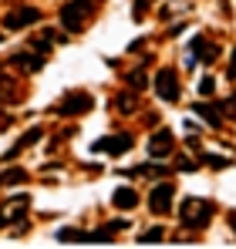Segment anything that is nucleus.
I'll list each match as a JSON object with an SVG mask.
<instances>
[{"label": "nucleus", "mask_w": 236, "mask_h": 249, "mask_svg": "<svg viewBox=\"0 0 236 249\" xmlns=\"http://www.w3.org/2000/svg\"><path fill=\"white\" fill-rule=\"evenodd\" d=\"M0 185H3V182H0Z\"/></svg>", "instance_id": "nucleus-28"}, {"label": "nucleus", "mask_w": 236, "mask_h": 249, "mask_svg": "<svg viewBox=\"0 0 236 249\" xmlns=\"http://www.w3.org/2000/svg\"><path fill=\"white\" fill-rule=\"evenodd\" d=\"M193 111H196V115L209 124V128H219V124H223V115H219L213 105H206V101H196V105H193Z\"/></svg>", "instance_id": "nucleus-10"}, {"label": "nucleus", "mask_w": 236, "mask_h": 249, "mask_svg": "<svg viewBox=\"0 0 236 249\" xmlns=\"http://www.w3.org/2000/svg\"><path fill=\"white\" fill-rule=\"evenodd\" d=\"M91 108H95V98H91L88 91H68L54 111H58V115H64V118H75V115H84V111H91Z\"/></svg>", "instance_id": "nucleus-3"}, {"label": "nucleus", "mask_w": 236, "mask_h": 249, "mask_svg": "<svg viewBox=\"0 0 236 249\" xmlns=\"http://www.w3.org/2000/svg\"><path fill=\"white\" fill-rule=\"evenodd\" d=\"M172 199H176V185H172V182H158L156 189L149 192V209H152L156 215H165V212L172 209Z\"/></svg>", "instance_id": "nucleus-4"}, {"label": "nucleus", "mask_w": 236, "mask_h": 249, "mask_svg": "<svg viewBox=\"0 0 236 249\" xmlns=\"http://www.w3.org/2000/svg\"><path fill=\"white\" fill-rule=\"evenodd\" d=\"M172 145H176L172 131H169V128H158L156 135L149 138L145 152H149V159H156V162H162V159H169V155H172Z\"/></svg>", "instance_id": "nucleus-5"}, {"label": "nucleus", "mask_w": 236, "mask_h": 249, "mask_svg": "<svg viewBox=\"0 0 236 249\" xmlns=\"http://www.w3.org/2000/svg\"><path fill=\"white\" fill-rule=\"evenodd\" d=\"M10 64H14V68H24V71H40L44 57H40L38 51H34V54H14V57H10Z\"/></svg>", "instance_id": "nucleus-13"}, {"label": "nucleus", "mask_w": 236, "mask_h": 249, "mask_svg": "<svg viewBox=\"0 0 236 249\" xmlns=\"http://www.w3.org/2000/svg\"><path fill=\"white\" fill-rule=\"evenodd\" d=\"M189 51H193V57H196V61H202V64H213V61L219 57V47H216L213 41H206L202 34H196V37L189 41Z\"/></svg>", "instance_id": "nucleus-8"}, {"label": "nucleus", "mask_w": 236, "mask_h": 249, "mask_svg": "<svg viewBox=\"0 0 236 249\" xmlns=\"http://www.w3.org/2000/svg\"><path fill=\"white\" fill-rule=\"evenodd\" d=\"M156 91L162 101H179V78H176L172 68H162L156 74Z\"/></svg>", "instance_id": "nucleus-6"}, {"label": "nucleus", "mask_w": 236, "mask_h": 249, "mask_svg": "<svg viewBox=\"0 0 236 249\" xmlns=\"http://www.w3.org/2000/svg\"><path fill=\"white\" fill-rule=\"evenodd\" d=\"M233 105H236V94H233Z\"/></svg>", "instance_id": "nucleus-27"}, {"label": "nucleus", "mask_w": 236, "mask_h": 249, "mask_svg": "<svg viewBox=\"0 0 236 249\" xmlns=\"http://www.w3.org/2000/svg\"><path fill=\"white\" fill-rule=\"evenodd\" d=\"M132 148V135L128 131H121V135H108V138H101V142H95L91 145V152H128Z\"/></svg>", "instance_id": "nucleus-9"}, {"label": "nucleus", "mask_w": 236, "mask_h": 249, "mask_svg": "<svg viewBox=\"0 0 236 249\" xmlns=\"http://www.w3.org/2000/svg\"><path fill=\"white\" fill-rule=\"evenodd\" d=\"M3 222H7V212H3V209H0V226H3Z\"/></svg>", "instance_id": "nucleus-26"}, {"label": "nucleus", "mask_w": 236, "mask_h": 249, "mask_svg": "<svg viewBox=\"0 0 236 249\" xmlns=\"http://www.w3.org/2000/svg\"><path fill=\"white\" fill-rule=\"evenodd\" d=\"M58 243H91V232H84V229H61Z\"/></svg>", "instance_id": "nucleus-15"}, {"label": "nucleus", "mask_w": 236, "mask_h": 249, "mask_svg": "<svg viewBox=\"0 0 236 249\" xmlns=\"http://www.w3.org/2000/svg\"><path fill=\"white\" fill-rule=\"evenodd\" d=\"M34 20H40L38 7H20V10H10V14L3 17V27H7V31H24V27H31Z\"/></svg>", "instance_id": "nucleus-7"}, {"label": "nucleus", "mask_w": 236, "mask_h": 249, "mask_svg": "<svg viewBox=\"0 0 236 249\" xmlns=\"http://www.w3.org/2000/svg\"><path fill=\"white\" fill-rule=\"evenodd\" d=\"M230 226H233V229H236V212H230Z\"/></svg>", "instance_id": "nucleus-25"}, {"label": "nucleus", "mask_w": 236, "mask_h": 249, "mask_svg": "<svg viewBox=\"0 0 236 249\" xmlns=\"http://www.w3.org/2000/svg\"><path fill=\"white\" fill-rule=\"evenodd\" d=\"M88 14H91V0H68L61 7V27L68 34H78V31H84Z\"/></svg>", "instance_id": "nucleus-2"}, {"label": "nucleus", "mask_w": 236, "mask_h": 249, "mask_svg": "<svg viewBox=\"0 0 236 249\" xmlns=\"http://www.w3.org/2000/svg\"><path fill=\"white\" fill-rule=\"evenodd\" d=\"M199 91H202V94H213V91H216V81H213V78H202V81H199Z\"/></svg>", "instance_id": "nucleus-22"}, {"label": "nucleus", "mask_w": 236, "mask_h": 249, "mask_svg": "<svg viewBox=\"0 0 236 249\" xmlns=\"http://www.w3.org/2000/svg\"><path fill=\"white\" fill-rule=\"evenodd\" d=\"M179 219H182V226H189V229H202V226L213 219V202H209V199H186L182 209H179Z\"/></svg>", "instance_id": "nucleus-1"}, {"label": "nucleus", "mask_w": 236, "mask_h": 249, "mask_svg": "<svg viewBox=\"0 0 236 249\" xmlns=\"http://www.w3.org/2000/svg\"><path fill=\"white\" fill-rule=\"evenodd\" d=\"M199 162H206L209 168H226V165H230V159H223V155H213V152H209V155H199Z\"/></svg>", "instance_id": "nucleus-18"}, {"label": "nucleus", "mask_w": 236, "mask_h": 249, "mask_svg": "<svg viewBox=\"0 0 236 249\" xmlns=\"http://www.w3.org/2000/svg\"><path fill=\"white\" fill-rule=\"evenodd\" d=\"M27 47H31V51H38L40 57H47V54H51V41H47V37H40V41H31Z\"/></svg>", "instance_id": "nucleus-20"}, {"label": "nucleus", "mask_w": 236, "mask_h": 249, "mask_svg": "<svg viewBox=\"0 0 236 249\" xmlns=\"http://www.w3.org/2000/svg\"><path fill=\"white\" fill-rule=\"evenodd\" d=\"M176 168H179V172H193V168H196V162H193V159H179V162H176Z\"/></svg>", "instance_id": "nucleus-23"}, {"label": "nucleus", "mask_w": 236, "mask_h": 249, "mask_svg": "<svg viewBox=\"0 0 236 249\" xmlns=\"http://www.w3.org/2000/svg\"><path fill=\"white\" fill-rule=\"evenodd\" d=\"M24 178H27V172H24V168H10V172H7L0 182H7V185H17V182H24Z\"/></svg>", "instance_id": "nucleus-19"}, {"label": "nucleus", "mask_w": 236, "mask_h": 249, "mask_svg": "<svg viewBox=\"0 0 236 249\" xmlns=\"http://www.w3.org/2000/svg\"><path fill=\"white\" fill-rule=\"evenodd\" d=\"M112 206H115V209H135V206H138V196H135V189H128V185L115 189V196H112Z\"/></svg>", "instance_id": "nucleus-11"}, {"label": "nucleus", "mask_w": 236, "mask_h": 249, "mask_svg": "<svg viewBox=\"0 0 236 249\" xmlns=\"http://www.w3.org/2000/svg\"><path fill=\"white\" fill-rule=\"evenodd\" d=\"M226 78H236V51H233V61H230V74Z\"/></svg>", "instance_id": "nucleus-24"}, {"label": "nucleus", "mask_w": 236, "mask_h": 249, "mask_svg": "<svg viewBox=\"0 0 236 249\" xmlns=\"http://www.w3.org/2000/svg\"><path fill=\"white\" fill-rule=\"evenodd\" d=\"M128 84H132L135 91H142V88L149 84V78H145V68H135V71L128 74Z\"/></svg>", "instance_id": "nucleus-17"}, {"label": "nucleus", "mask_w": 236, "mask_h": 249, "mask_svg": "<svg viewBox=\"0 0 236 249\" xmlns=\"http://www.w3.org/2000/svg\"><path fill=\"white\" fill-rule=\"evenodd\" d=\"M162 239H165V229H158V226L145 229V232L138 236V243H162Z\"/></svg>", "instance_id": "nucleus-16"}, {"label": "nucleus", "mask_w": 236, "mask_h": 249, "mask_svg": "<svg viewBox=\"0 0 236 249\" xmlns=\"http://www.w3.org/2000/svg\"><path fill=\"white\" fill-rule=\"evenodd\" d=\"M145 10H149V0H135V7H132V17H135V20H142V17H145Z\"/></svg>", "instance_id": "nucleus-21"}, {"label": "nucleus", "mask_w": 236, "mask_h": 249, "mask_svg": "<svg viewBox=\"0 0 236 249\" xmlns=\"http://www.w3.org/2000/svg\"><path fill=\"white\" fill-rule=\"evenodd\" d=\"M38 138H40V128H31V131H27L24 138H17V145H14V148H7V155H3V162H10V159H17V155H20V152H24L27 145H34Z\"/></svg>", "instance_id": "nucleus-12"}, {"label": "nucleus", "mask_w": 236, "mask_h": 249, "mask_svg": "<svg viewBox=\"0 0 236 249\" xmlns=\"http://www.w3.org/2000/svg\"><path fill=\"white\" fill-rule=\"evenodd\" d=\"M112 108H115V111H121V115H132V111L138 108V105H135V94H132V91H121V94H115Z\"/></svg>", "instance_id": "nucleus-14"}]
</instances>
